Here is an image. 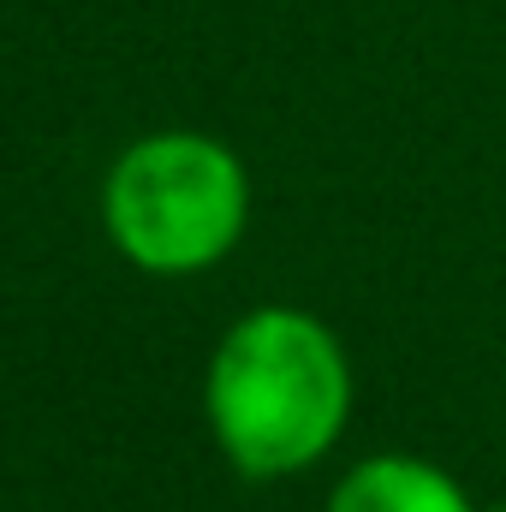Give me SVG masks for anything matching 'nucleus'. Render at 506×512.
Returning a JSON list of instances; mask_svg holds the SVG:
<instances>
[{"label":"nucleus","instance_id":"f257e3e1","mask_svg":"<svg viewBox=\"0 0 506 512\" xmlns=\"http://www.w3.org/2000/svg\"><path fill=\"white\" fill-rule=\"evenodd\" d=\"M346 405V352L304 310L245 316L209 364V423L245 477H286L322 459Z\"/></svg>","mask_w":506,"mask_h":512},{"label":"nucleus","instance_id":"f03ea898","mask_svg":"<svg viewBox=\"0 0 506 512\" xmlns=\"http://www.w3.org/2000/svg\"><path fill=\"white\" fill-rule=\"evenodd\" d=\"M245 167L197 131L143 137L108 173V233L155 274H191L227 256L245 233Z\"/></svg>","mask_w":506,"mask_h":512},{"label":"nucleus","instance_id":"7ed1b4c3","mask_svg":"<svg viewBox=\"0 0 506 512\" xmlns=\"http://www.w3.org/2000/svg\"><path fill=\"white\" fill-rule=\"evenodd\" d=\"M328 512H477V507L459 495V483H453L447 471H435V465H423V459L387 453V459L358 465V471L334 489Z\"/></svg>","mask_w":506,"mask_h":512},{"label":"nucleus","instance_id":"20e7f679","mask_svg":"<svg viewBox=\"0 0 506 512\" xmlns=\"http://www.w3.org/2000/svg\"><path fill=\"white\" fill-rule=\"evenodd\" d=\"M489 512H506V507H489Z\"/></svg>","mask_w":506,"mask_h":512}]
</instances>
